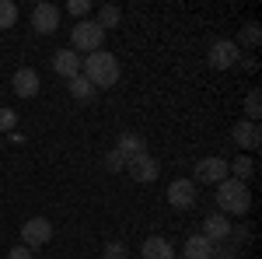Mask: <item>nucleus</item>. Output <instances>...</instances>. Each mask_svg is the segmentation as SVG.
Returning <instances> with one entry per match:
<instances>
[{"label":"nucleus","mask_w":262,"mask_h":259,"mask_svg":"<svg viewBox=\"0 0 262 259\" xmlns=\"http://www.w3.org/2000/svg\"><path fill=\"white\" fill-rule=\"evenodd\" d=\"M7 140H11V144H25V137H21L18 130H11V133H7Z\"/></svg>","instance_id":"obj_29"},{"label":"nucleus","mask_w":262,"mask_h":259,"mask_svg":"<svg viewBox=\"0 0 262 259\" xmlns=\"http://www.w3.org/2000/svg\"><path fill=\"white\" fill-rule=\"evenodd\" d=\"M53 70H56L63 81H74L81 74V56H77L70 46H67V49H56V53H53Z\"/></svg>","instance_id":"obj_13"},{"label":"nucleus","mask_w":262,"mask_h":259,"mask_svg":"<svg viewBox=\"0 0 262 259\" xmlns=\"http://www.w3.org/2000/svg\"><path fill=\"white\" fill-rule=\"evenodd\" d=\"M126 172H129V179L133 182H154L158 179V172H161V165H158V158H150V154H137V158L126 161Z\"/></svg>","instance_id":"obj_8"},{"label":"nucleus","mask_w":262,"mask_h":259,"mask_svg":"<svg viewBox=\"0 0 262 259\" xmlns=\"http://www.w3.org/2000/svg\"><path fill=\"white\" fill-rule=\"evenodd\" d=\"M101 259H129V249H126L122 242H108V245L101 249Z\"/></svg>","instance_id":"obj_26"},{"label":"nucleus","mask_w":262,"mask_h":259,"mask_svg":"<svg viewBox=\"0 0 262 259\" xmlns=\"http://www.w3.org/2000/svg\"><path fill=\"white\" fill-rule=\"evenodd\" d=\"M179 252L171 249V242L161 238V235H150V238L140 245V259H175Z\"/></svg>","instance_id":"obj_14"},{"label":"nucleus","mask_w":262,"mask_h":259,"mask_svg":"<svg viewBox=\"0 0 262 259\" xmlns=\"http://www.w3.org/2000/svg\"><path fill=\"white\" fill-rule=\"evenodd\" d=\"M210 259H242V249L231 245V242H217L213 252H210Z\"/></svg>","instance_id":"obj_23"},{"label":"nucleus","mask_w":262,"mask_h":259,"mask_svg":"<svg viewBox=\"0 0 262 259\" xmlns=\"http://www.w3.org/2000/svg\"><path fill=\"white\" fill-rule=\"evenodd\" d=\"M227 172H231V179H238V182H248L252 175H255V161L248 158V154H238L234 161H227Z\"/></svg>","instance_id":"obj_17"},{"label":"nucleus","mask_w":262,"mask_h":259,"mask_svg":"<svg viewBox=\"0 0 262 259\" xmlns=\"http://www.w3.org/2000/svg\"><path fill=\"white\" fill-rule=\"evenodd\" d=\"M101 42H105V32H101L95 21H74V28H70V49L74 53H98Z\"/></svg>","instance_id":"obj_3"},{"label":"nucleus","mask_w":262,"mask_h":259,"mask_svg":"<svg viewBox=\"0 0 262 259\" xmlns=\"http://www.w3.org/2000/svg\"><path fill=\"white\" fill-rule=\"evenodd\" d=\"M7 259H32V249H28V245H14V249L7 252Z\"/></svg>","instance_id":"obj_28"},{"label":"nucleus","mask_w":262,"mask_h":259,"mask_svg":"<svg viewBox=\"0 0 262 259\" xmlns=\"http://www.w3.org/2000/svg\"><path fill=\"white\" fill-rule=\"evenodd\" d=\"M210 252H213V242H206L203 235H189L185 238V249H182L185 259H210Z\"/></svg>","instance_id":"obj_16"},{"label":"nucleus","mask_w":262,"mask_h":259,"mask_svg":"<svg viewBox=\"0 0 262 259\" xmlns=\"http://www.w3.org/2000/svg\"><path fill=\"white\" fill-rule=\"evenodd\" d=\"M32 28L39 35H53L60 28V7L56 4H35L32 7Z\"/></svg>","instance_id":"obj_7"},{"label":"nucleus","mask_w":262,"mask_h":259,"mask_svg":"<svg viewBox=\"0 0 262 259\" xmlns=\"http://www.w3.org/2000/svg\"><path fill=\"white\" fill-rule=\"evenodd\" d=\"M0 147H4V137H0Z\"/></svg>","instance_id":"obj_30"},{"label":"nucleus","mask_w":262,"mask_h":259,"mask_svg":"<svg viewBox=\"0 0 262 259\" xmlns=\"http://www.w3.org/2000/svg\"><path fill=\"white\" fill-rule=\"evenodd\" d=\"M217 207H221L224 217H245L252 210V193H248V182H238V179H224L217 186Z\"/></svg>","instance_id":"obj_2"},{"label":"nucleus","mask_w":262,"mask_h":259,"mask_svg":"<svg viewBox=\"0 0 262 259\" xmlns=\"http://www.w3.org/2000/svg\"><path fill=\"white\" fill-rule=\"evenodd\" d=\"M67 14L77 18V21H84L88 14H91V4H88V0H67Z\"/></svg>","instance_id":"obj_24"},{"label":"nucleus","mask_w":262,"mask_h":259,"mask_svg":"<svg viewBox=\"0 0 262 259\" xmlns=\"http://www.w3.org/2000/svg\"><path fill=\"white\" fill-rule=\"evenodd\" d=\"M116 151L129 161V158H137V154H147V140H143L140 133H122L119 144H116Z\"/></svg>","instance_id":"obj_15"},{"label":"nucleus","mask_w":262,"mask_h":259,"mask_svg":"<svg viewBox=\"0 0 262 259\" xmlns=\"http://www.w3.org/2000/svg\"><path fill=\"white\" fill-rule=\"evenodd\" d=\"M11 130H18V112L14 109H0V133H11Z\"/></svg>","instance_id":"obj_25"},{"label":"nucleus","mask_w":262,"mask_h":259,"mask_svg":"<svg viewBox=\"0 0 262 259\" xmlns=\"http://www.w3.org/2000/svg\"><path fill=\"white\" fill-rule=\"evenodd\" d=\"M53 238V224L46 217H28L21 224V245H28V249H39L46 242Z\"/></svg>","instance_id":"obj_6"},{"label":"nucleus","mask_w":262,"mask_h":259,"mask_svg":"<svg viewBox=\"0 0 262 259\" xmlns=\"http://www.w3.org/2000/svg\"><path fill=\"white\" fill-rule=\"evenodd\" d=\"M259 42H262V25H259V21H245V25H242V35H238L234 46H238V49H242V46L255 49Z\"/></svg>","instance_id":"obj_18"},{"label":"nucleus","mask_w":262,"mask_h":259,"mask_svg":"<svg viewBox=\"0 0 262 259\" xmlns=\"http://www.w3.org/2000/svg\"><path fill=\"white\" fill-rule=\"evenodd\" d=\"M200 235L206 242H213V245H217V242H227V235H231V217H224L221 210H217V214H206Z\"/></svg>","instance_id":"obj_11"},{"label":"nucleus","mask_w":262,"mask_h":259,"mask_svg":"<svg viewBox=\"0 0 262 259\" xmlns=\"http://www.w3.org/2000/svg\"><path fill=\"white\" fill-rule=\"evenodd\" d=\"M245 119H248V123H259L262 119V95H259V88H252V91L245 95Z\"/></svg>","instance_id":"obj_20"},{"label":"nucleus","mask_w":262,"mask_h":259,"mask_svg":"<svg viewBox=\"0 0 262 259\" xmlns=\"http://www.w3.org/2000/svg\"><path fill=\"white\" fill-rule=\"evenodd\" d=\"M119 60L108 53V49H98V53H88L81 56V77H88V84L95 88V91H105V88H112L116 81H119Z\"/></svg>","instance_id":"obj_1"},{"label":"nucleus","mask_w":262,"mask_h":259,"mask_svg":"<svg viewBox=\"0 0 262 259\" xmlns=\"http://www.w3.org/2000/svg\"><path fill=\"white\" fill-rule=\"evenodd\" d=\"M18 25V7L11 0H0V28H14Z\"/></svg>","instance_id":"obj_22"},{"label":"nucleus","mask_w":262,"mask_h":259,"mask_svg":"<svg viewBox=\"0 0 262 259\" xmlns=\"http://www.w3.org/2000/svg\"><path fill=\"white\" fill-rule=\"evenodd\" d=\"M39 70H32V67H21L18 74L11 77V88H14V95L18 98H35L39 95Z\"/></svg>","instance_id":"obj_12"},{"label":"nucleus","mask_w":262,"mask_h":259,"mask_svg":"<svg viewBox=\"0 0 262 259\" xmlns=\"http://www.w3.org/2000/svg\"><path fill=\"white\" fill-rule=\"evenodd\" d=\"M168 203L175 210H192L196 207V182L192 179H175L168 186Z\"/></svg>","instance_id":"obj_9"},{"label":"nucleus","mask_w":262,"mask_h":259,"mask_svg":"<svg viewBox=\"0 0 262 259\" xmlns=\"http://www.w3.org/2000/svg\"><path fill=\"white\" fill-rule=\"evenodd\" d=\"M105 168H108V172H126V158H122L116 147H112V151L105 154Z\"/></svg>","instance_id":"obj_27"},{"label":"nucleus","mask_w":262,"mask_h":259,"mask_svg":"<svg viewBox=\"0 0 262 259\" xmlns=\"http://www.w3.org/2000/svg\"><path fill=\"white\" fill-rule=\"evenodd\" d=\"M119 21H122V11L116 7V4H101V7H98V21H95V25H98L101 32H108V28H116Z\"/></svg>","instance_id":"obj_19"},{"label":"nucleus","mask_w":262,"mask_h":259,"mask_svg":"<svg viewBox=\"0 0 262 259\" xmlns=\"http://www.w3.org/2000/svg\"><path fill=\"white\" fill-rule=\"evenodd\" d=\"M206 60H210L213 70H227V67H234V63L242 60V49L234 46V39H213V42H210Z\"/></svg>","instance_id":"obj_5"},{"label":"nucleus","mask_w":262,"mask_h":259,"mask_svg":"<svg viewBox=\"0 0 262 259\" xmlns=\"http://www.w3.org/2000/svg\"><path fill=\"white\" fill-rule=\"evenodd\" d=\"M231 140L242 147V151H259L262 144V130L259 123H248V119H238L234 123V130H231Z\"/></svg>","instance_id":"obj_10"},{"label":"nucleus","mask_w":262,"mask_h":259,"mask_svg":"<svg viewBox=\"0 0 262 259\" xmlns=\"http://www.w3.org/2000/svg\"><path fill=\"white\" fill-rule=\"evenodd\" d=\"M224 179H231V172H227V161L217 158V154H210V158H200V161H196V168H192V182L221 186Z\"/></svg>","instance_id":"obj_4"},{"label":"nucleus","mask_w":262,"mask_h":259,"mask_svg":"<svg viewBox=\"0 0 262 259\" xmlns=\"http://www.w3.org/2000/svg\"><path fill=\"white\" fill-rule=\"evenodd\" d=\"M67 88H70V95H74L77 102H91V98H95V88H91L88 77H81V74H77L74 81H67Z\"/></svg>","instance_id":"obj_21"},{"label":"nucleus","mask_w":262,"mask_h":259,"mask_svg":"<svg viewBox=\"0 0 262 259\" xmlns=\"http://www.w3.org/2000/svg\"><path fill=\"white\" fill-rule=\"evenodd\" d=\"M175 259H185V256H175Z\"/></svg>","instance_id":"obj_31"}]
</instances>
